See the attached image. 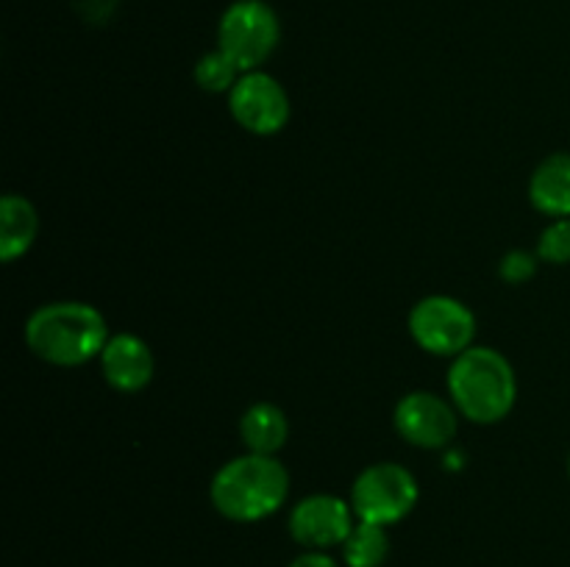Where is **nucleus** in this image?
I'll use <instances>...</instances> for the list:
<instances>
[{
	"instance_id": "f257e3e1",
	"label": "nucleus",
	"mask_w": 570,
	"mask_h": 567,
	"mask_svg": "<svg viewBox=\"0 0 570 567\" xmlns=\"http://www.w3.org/2000/svg\"><path fill=\"white\" fill-rule=\"evenodd\" d=\"M22 337L28 350L45 365L81 367L100 359L111 331L98 306L83 300H53L28 315Z\"/></svg>"
},
{
	"instance_id": "f03ea898",
	"label": "nucleus",
	"mask_w": 570,
	"mask_h": 567,
	"mask_svg": "<svg viewBox=\"0 0 570 567\" xmlns=\"http://www.w3.org/2000/svg\"><path fill=\"white\" fill-rule=\"evenodd\" d=\"M289 498V470L278 456L243 454L215 472L209 500L232 523H259L276 515Z\"/></svg>"
},
{
	"instance_id": "7ed1b4c3",
	"label": "nucleus",
	"mask_w": 570,
	"mask_h": 567,
	"mask_svg": "<svg viewBox=\"0 0 570 567\" xmlns=\"http://www.w3.org/2000/svg\"><path fill=\"white\" fill-rule=\"evenodd\" d=\"M445 387L460 417L476 426L501 422L518 400L515 367L501 350L488 345H471L465 354L451 359Z\"/></svg>"
},
{
	"instance_id": "20e7f679",
	"label": "nucleus",
	"mask_w": 570,
	"mask_h": 567,
	"mask_svg": "<svg viewBox=\"0 0 570 567\" xmlns=\"http://www.w3.org/2000/svg\"><path fill=\"white\" fill-rule=\"evenodd\" d=\"M417 498H421V487L410 467L399 461H376L354 478L348 500L354 506L356 520L390 528L412 515Z\"/></svg>"
},
{
	"instance_id": "39448f33",
	"label": "nucleus",
	"mask_w": 570,
	"mask_h": 567,
	"mask_svg": "<svg viewBox=\"0 0 570 567\" xmlns=\"http://www.w3.org/2000/svg\"><path fill=\"white\" fill-rule=\"evenodd\" d=\"M282 42V22L265 0H234L217 22V48L232 56L239 70H262Z\"/></svg>"
},
{
	"instance_id": "423d86ee",
	"label": "nucleus",
	"mask_w": 570,
	"mask_h": 567,
	"mask_svg": "<svg viewBox=\"0 0 570 567\" xmlns=\"http://www.w3.org/2000/svg\"><path fill=\"white\" fill-rule=\"evenodd\" d=\"M410 334L421 350L456 359L476 339V315L451 295H426L410 311Z\"/></svg>"
},
{
	"instance_id": "0eeeda50",
	"label": "nucleus",
	"mask_w": 570,
	"mask_h": 567,
	"mask_svg": "<svg viewBox=\"0 0 570 567\" xmlns=\"http://www.w3.org/2000/svg\"><path fill=\"white\" fill-rule=\"evenodd\" d=\"M228 111L254 137H273L284 131L289 122L293 106H289L287 89L265 70H250L239 76L234 89L228 92Z\"/></svg>"
},
{
	"instance_id": "6e6552de",
	"label": "nucleus",
	"mask_w": 570,
	"mask_h": 567,
	"mask_svg": "<svg viewBox=\"0 0 570 567\" xmlns=\"http://www.w3.org/2000/svg\"><path fill=\"white\" fill-rule=\"evenodd\" d=\"M393 426L404 442L423 450H440L449 448L451 439L456 437L460 411L451 398L429 389H415L395 404Z\"/></svg>"
},
{
	"instance_id": "1a4fd4ad",
	"label": "nucleus",
	"mask_w": 570,
	"mask_h": 567,
	"mask_svg": "<svg viewBox=\"0 0 570 567\" xmlns=\"http://www.w3.org/2000/svg\"><path fill=\"white\" fill-rule=\"evenodd\" d=\"M356 515L351 500L332 493H315L301 498L289 509L287 531L304 550H332L345 543Z\"/></svg>"
},
{
	"instance_id": "9d476101",
	"label": "nucleus",
	"mask_w": 570,
	"mask_h": 567,
	"mask_svg": "<svg viewBox=\"0 0 570 567\" xmlns=\"http://www.w3.org/2000/svg\"><path fill=\"white\" fill-rule=\"evenodd\" d=\"M100 372L117 392H142L156 372V356L142 337L128 331L111 334L100 354Z\"/></svg>"
},
{
	"instance_id": "9b49d317",
	"label": "nucleus",
	"mask_w": 570,
	"mask_h": 567,
	"mask_svg": "<svg viewBox=\"0 0 570 567\" xmlns=\"http://www.w3.org/2000/svg\"><path fill=\"white\" fill-rule=\"evenodd\" d=\"M529 200L540 215L570 217V153L557 150L534 167L529 178Z\"/></svg>"
},
{
	"instance_id": "f8f14e48",
	"label": "nucleus",
	"mask_w": 570,
	"mask_h": 567,
	"mask_svg": "<svg viewBox=\"0 0 570 567\" xmlns=\"http://www.w3.org/2000/svg\"><path fill=\"white\" fill-rule=\"evenodd\" d=\"M39 233L37 206L26 195L9 192L0 200V259L6 265L17 261L31 250Z\"/></svg>"
},
{
	"instance_id": "ddd939ff",
	"label": "nucleus",
	"mask_w": 570,
	"mask_h": 567,
	"mask_svg": "<svg viewBox=\"0 0 570 567\" xmlns=\"http://www.w3.org/2000/svg\"><path fill=\"white\" fill-rule=\"evenodd\" d=\"M239 437L250 454L276 456L289 439V420L282 406L259 400L239 417Z\"/></svg>"
},
{
	"instance_id": "4468645a",
	"label": "nucleus",
	"mask_w": 570,
	"mask_h": 567,
	"mask_svg": "<svg viewBox=\"0 0 570 567\" xmlns=\"http://www.w3.org/2000/svg\"><path fill=\"white\" fill-rule=\"evenodd\" d=\"M340 550L345 567H382L390 556V534L376 523L356 520Z\"/></svg>"
},
{
	"instance_id": "2eb2a0df",
	"label": "nucleus",
	"mask_w": 570,
	"mask_h": 567,
	"mask_svg": "<svg viewBox=\"0 0 570 567\" xmlns=\"http://www.w3.org/2000/svg\"><path fill=\"white\" fill-rule=\"evenodd\" d=\"M193 76H195V83H198L204 92L228 94L234 89V83L239 81V76H243V70H239V64L232 59V56L223 53L220 48H215L195 61Z\"/></svg>"
},
{
	"instance_id": "dca6fc26",
	"label": "nucleus",
	"mask_w": 570,
	"mask_h": 567,
	"mask_svg": "<svg viewBox=\"0 0 570 567\" xmlns=\"http://www.w3.org/2000/svg\"><path fill=\"white\" fill-rule=\"evenodd\" d=\"M538 256L546 265H570V217H557L543 228Z\"/></svg>"
},
{
	"instance_id": "f3484780",
	"label": "nucleus",
	"mask_w": 570,
	"mask_h": 567,
	"mask_svg": "<svg viewBox=\"0 0 570 567\" xmlns=\"http://www.w3.org/2000/svg\"><path fill=\"white\" fill-rule=\"evenodd\" d=\"M538 265H540L538 250H527V248L507 250L499 261V276L504 278L507 284H527L532 281L534 272H538Z\"/></svg>"
},
{
	"instance_id": "a211bd4d",
	"label": "nucleus",
	"mask_w": 570,
	"mask_h": 567,
	"mask_svg": "<svg viewBox=\"0 0 570 567\" xmlns=\"http://www.w3.org/2000/svg\"><path fill=\"white\" fill-rule=\"evenodd\" d=\"M289 567H340V561L328 550H304L289 561Z\"/></svg>"
},
{
	"instance_id": "6ab92c4d",
	"label": "nucleus",
	"mask_w": 570,
	"mask_h": 567,
	"mask_svg": "<svg viewBox=\"0 0 570 567\" xmlns=\"http://www.w3.org/2000/svg\"><path fill=\"white\" fill-rule=\"evenodd\" d=\"M568 476H570V456H568Z\"/></svg>"
}]
</instances>
